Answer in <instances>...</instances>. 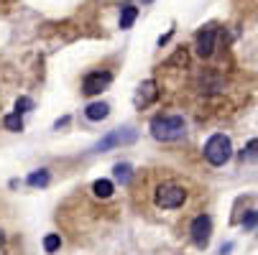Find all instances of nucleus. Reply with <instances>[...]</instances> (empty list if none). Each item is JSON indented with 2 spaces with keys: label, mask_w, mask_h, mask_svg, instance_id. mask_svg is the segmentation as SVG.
I'll return each instance as SVG.
<instances>
[{
  "label": "nucleus",
  "mask_w": 258,
  "mask_h": 255,
  "mask_svg": "<svg viewBox=\"0 0 258 255\" xmlns=\"http://www.w3.org/2000/svg\"><path fill=\"white\" fill-rule=\"evenodd\" d=\"M184 133H187V123L179 115H159V118L151 120V135L161 143L179 140Z\"/></svg>",
  "instance_id": "obj_1"
},
{
  "label": "nucleus",
  "mask_w": 258,
  "mask_h": 255,
  "mask_svg": "<svg viewBox=\"0 0 258 255\" xmlns=\"http://www.w3.org/2000/svg\"><path fill=\"white\" fill-rule=\"evenodd\" d=\"M202 151H205L207 163H212V166H225V163L230 161V156H233V143H230L228 135L215 133V135L205 143Z\"/></svg>",
  "instance_id": "obj_2"
},
{
  "label": "nucleus",
  "mask_w": 258,
  "mask_h": 255,
  "mask_svg": "<svg viewBox=\"0 0 258 255\" xmlns=\"http://www.w3.org/2000/svg\"><path fill=\"white\" fill-rule=\"evenodd\" d=\"M184 199H187V192L176 184H161L156 189V207L161 209H176L184 204Z\"/></svg>",
  "instance_id": "obj_3"
},
{
  "label": "nucleus",
  "mask_w": 258,
  "mask_h": 255,
  "mask_svg": "<svg viewBox=\"0 0 258 255\" xmlns=\"http://www.w3.org/2000/svg\"><path fill=\"white\" fill-rule=\"evenodd\" d=\"M136 130L133 128H123V130H113V133H107L97 145H95V151H110V148H118V145H131V143H136Z\"/></svg>",
  "instance_id": "obj_4"
},
{
  "label": "nucleus",
  "mask_w": 258,
  "mask_h": 255,
  "mask_svg": "<svg viewBox=\"0 0 258 255\" xmlns=\"http://www.w3.org/2000/svg\"><path fill=\"white\" fill-rule=\"evenodd\" d=\"M210 237H212V220H210L207 214L195 217V222H192V242L200 250H205L210 245Z\"/></svg>",
  "instance_id": "obj_5"
},
{
  "label": "nucleus",
  "mask_w": 258,
  "mask_h": 255,
  "mask_svg": "<svg viewBox=\"0 0 258 255\" xmlns=\"http://www.w3.org/2000/svg\"><path fill=\"white\" fill-rule=\"evenodd\" d=\"M215 39H217V31L215 26H205L200 33H197V39H195V49L202 59H210L215 54Z\"/></svg>",
  "instance_id": "obj_6"
},
{
  "label": "nucleus",
  "mask_w": 258,
  "mask_h": 255,
  "mask_svg": "<svg viewBox=\"0 0 258 255\" xmlns=\"http://www.w3.org/2000/svg\"><path fill=\"white\" fill-rule=\"evenodd\" d=\"M110 82H113L110 71H92V74H87L85 82H82V92L85 95H100L105 87H110Z\"/></svg>",
  "instance_id": "obj_7"
},
{
  "label": "nucleus",
  "mask_w": 258,
  "mask_h": 255,
  "mask_svg": "<svg viewBox=\"0 0 258 255\" xmlns=\"http://www.w3.org/2000/svg\"><path fill=\"white\" fill-rule=\"evenodd\" d=\"M156 95H159V90H156V82L154 79L141 82L138 90H136V95H133V105L138 107V110H143V107H149L156 100Z\"/></svg>",
  "instance_id": "obj_8"
},
{
  "label": "nucleus",
  "mask_w": 258,
  "mask_h": 255,
  "mask_svg": "<svg viewBox=\"0 0 258 255\" xmlns=\"http://www.w3.org/2000/svg\"><path fill=\"white\" fill-rule=\"evenodd\" d=\"M107 113H110V107H107L105 102H92V105H87V110H85L87 120H92V123L105 120V118H107Z\"/></svg>",
  "instance_id": "obj_9"
},
{
  "label": "nucleus",
  "mask_w": 258,
  "mask_h": 255,
  "mask_svg": "<svg viewBox=\"0 0 258 255\" xmlns=\"http://www.w3.org/2000/svg\"><path fill=\"white\" fill-rule=\"evenodd\" d=\"M240 161L243 163H258V138L245 143V148L240 151Z\"/></svg>",
  "instance_id": "obj_10"
},
{
  "label": "nucleus",
  "mask_w": 258,
  "mask_h": 255,
  "mask_svg": "<svg viewBox=\"0 0 258 255\" xmlns=\"http://www.w3.org/2000/svg\"><path fill=\"white\" fill-rule=\"evenodd\" d=\"M92 192H95V197L107 199L110 194H113V181H110V179H97L92 184Z\"/></svg>",
  "instance_id": "obj_11"
},
{
  "label": "nucleus",
  "mask_w": 258,
  "mask_h": 255,
  "mask_svg": "<svg viewBox=\"0 0 258 255\" xmlns=\"http://www.w3.org/2000/svg\"><path fill=\"white\" fill-rule=\"evenodd\" d=\"M49 179H51V176H49V171H46V168H39V171L28 174V179H26V181H28L31 187H46V184H49Z\"/></svg>",
  "instance_id": "obj_12"
},
{
  "label": "nucleus",
  "mask_w": 258,
  "mask_h": 255,
  "mask_svg": "<svg viewBox=\"0 0 258 255\" xmlns=\"http://www.w3.org/2000/svg\"><path fill=\"white\" fill-rule=\"evenodd\" d=\"M138 16V8L136 6H123V13H120V28H131L133 21Z\"/></svg>",
  "instance_id": "obj_13"
},
{
  "label": "nucleus",
  "mask_w": 258,
  "mask_h": 255,
  "mask_svg": "<svg viewBox=\"0 0 258 255\" xmlns=\"http://www.w3.org/2000/svg\"><path fill=\"white\" fill-rule=\"evenodd\" d=\"M6 128L8 130H13V133H18V130H23V118H21V113H11V115H6Z\"/></svg>",
  "instance_id": "obj_14"
},
{
  "label": "nucleus",
  "mask_w": 258,
  "mask_h": 255,
  "mask_svg": "<svg viewBox=\"0 0 258 255\" xmlns=\"http://www.w3.org/2000/svg\"><path fill=\"white\" fill-rule=\"evenodd\" d=\"M115 181H120V184H128L131 181V166L128 163H118L115 166Z\"/></svg>",
  "instance_id": "obj_15"
},
{
  "label": "nucleus",
  "mask_w": 258,
  "mask_h": 255,
  "mask_svg": "<svg viewBox=\"0 0 258 255\" xmlns=\"http://www.w3.org/2000/svg\"><path fill=\"white\" fill-rule=\"evenodd\" d=\"M59 247H61V237L59 235H46L44 237V250L46 252H56Z\"/></svg>",
  "instance_id": "obj_16"
},
{
  "label": "nucleus",
  "mask_w": 258,
  "mask_h": 255,
  "mask_svg": "<svg viewBox=\"0 0 258 255\" xmlns=\"http://www.w3.org/2000/svg\"><path fill=\"white\" fill-rule=\"evenodd\" d=\"M28 110H33V100H28V97H18V102H16V113H28Z\"/></svg>",
  "instance_id": "obj_17"
},
{
  "label": "nucleus",
  "mask_w": 258,
  "mask_h": 255,
  "mask_svg": "<svg viewBox=\"0 0 258 255\" xmlns=\"http://www.w3.org/2000/svg\"><path fill=\"white\" fill-rule=\"evenodd\" d=\"M258 225V212H248L245 217H243V227L245 230H253Z\"/></svg>",
  "instance_id": "obj_18"
},
{
  "label": "nucleus",
  "mask_w": 258,
  "mask_h": 255,
  "mask_svg": "<svg viewBox=\"0 0 258 255\" xmlns=\"http://www.w3.org/2000/svg\"><path fill=\"white\" fill-rule=\"evenodd\" d=\"M233 250V242H228V245H223V250H220V255H228Z\"/></svg>",
  "instance_id": "obj_19"
},
{
  "label": "nucleus",
  "mask_w": 258,
  "mask_h": 255,
  "mask_svg": "<svg viewBox=\"0 0 258 255\" xmlns=\"http://www.w3.org/2000/svg\"><path fill=\"white\" fill-rule=\"evenodd\" d=\"M3 240H6V237H3V232H0V245H3Z\"/></svg>",
  "instance_id": "obj_20"
},
{
  "label": "nucleus",
  "mask_w": 258,
  "mask_h": 255,
  "mask_svg": "<svg viewBox=\"0 0 258 255\" xmlns=\"http://www.w3.org/2000/svg\"><path fill=\"white\" fill-rule=\"evenodd\" d=\"M143 3H151V0H143Z\"/></svg>",
  "instance_id": "obj_21"
}]
</instances>
